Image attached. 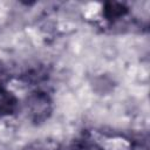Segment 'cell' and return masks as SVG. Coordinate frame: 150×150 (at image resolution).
Returning <instances> with one entry per match:
<instances>
[{
  "label": "cell",
  "mask_w": 150,
  "mask_h": 150,
  "mask_svg": "<svg viewBox=\"0 0 150 150\" xmlns=\"http://www.w3.org/2000/svg\"><path fill=\"white\" fill-rule=\"evenodd\" d=\"M108 150H127L128 149V143L124 139L121 138H114L110 139L107 144Z\"/></svg>",
  "instance_id": "cell-1"
},
{
  "label": "cell",
  "mask_w": 150,
  "mask_h": 150,
  "mask_svg": "<svg viewBox=\"0 0 150 150\" xmlns=\"http://www.w3.org/2000/svg\"><path fill=\"white\" fill-rule=\"evenodd\" d=\"M100 11H101V5L98 2H90L87 5L84 9V15L88 19H93L100 13Z\"/></svg>",
  "instance_id": "cell-2"
}]
</instances>
